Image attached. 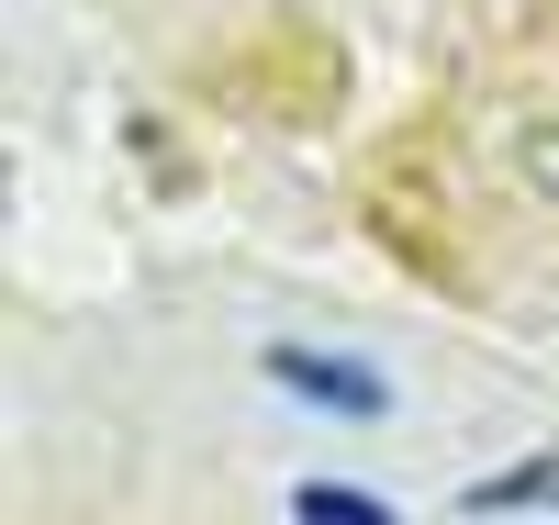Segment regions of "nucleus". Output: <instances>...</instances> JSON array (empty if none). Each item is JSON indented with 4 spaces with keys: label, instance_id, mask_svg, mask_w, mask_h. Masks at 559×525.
I'll return each mask as SVG.
<instances>
[{
    "label": "nucleus",
    "instance_id": "3",
    "mask_svg": "<svg viewBox=\"0 0 559 525\" xmlns=\"http://www.w3.org/2000/svg\"><path fill=\"white\" fill-rule=\"evenodd\" d=\"M515 179H526V190H537V202L559 213V112H537V123L515 134Z\"/></svg>",
    "mask_w": 559,
    "mask_h": 525
},
{
    "label": "nucleus",
    "instance_id": "1",
    "mask_svg": "<svg viewBox=\"0 0 559 525\" xmlns=\"http://www.w3.org/2000/svg\"><path fill=\"white\" fill-rule=\"evenodd\" d=\"M247 380H258V403L324 425V437H403V425L426 414V392H414V369L392 347L324 336V324H269V336H247Z\"/></svg>",
    "mask_w": 559,
    "mask_h": 525
},
{
    "label": "nucleus",
    "instance_id": "2",
    "mask_svg": "<svg viewBox=\"0 0 559 525\" xmlns=\"http://www.w3.org/2000/svg\"><path fill=\"white\" fill-rule=\"evenodd\" d=\"M459 514H559V448L492 469V481H471V492H459Z\"/></svg>",
    "mask_w": 559,
    "mask_h": 525
}]
</instances>
